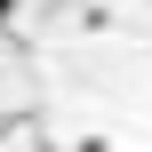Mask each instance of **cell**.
<instances>
[{"mask_svg": "<svg viewBox=\"0 0 152 152\" xmlns=\"http://www.w3.org/2000/svg\"><path fill=\"white\" fill-rule=\"evenodd\" d=\"M8 16H16V0H0V24H8Z\"/></svg>", "mask_w": 152, "mask_h": 152, "instance_id": "6da1fadb", "label": "cell"}]
</instances>
